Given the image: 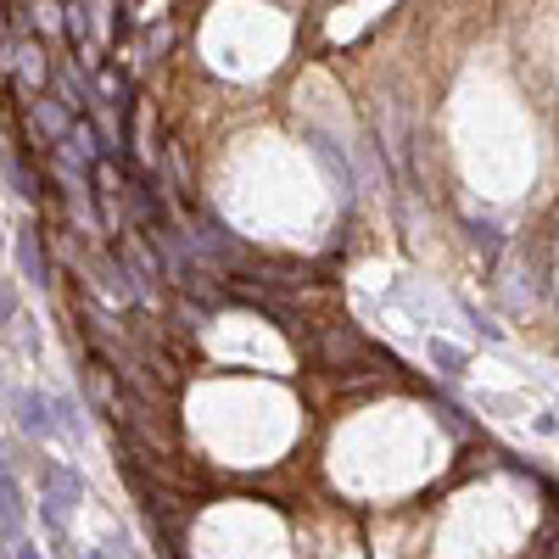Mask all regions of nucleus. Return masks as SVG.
Returning <instances> with one entry per match:
<instances>
[{
    "mask_svg": "<svg viewBox=\"0 0 559 559\" xmlns=\"http://www.w3.org/2000/svg\"><path fill=\"white\" fill-rule=\"evenodd\" d=\"M57 419H62V431H68V437H84V414H79L68 397H57Z\"/></svg>",
    "mask_w": 559,
    "mask_h": 559,
    "instance_id": "4468645a",
    "label": "nucleus"
},
{
    "mask_svg": "<svg viewBox=\"0 0 559 559\" xmlns=\"http://www.w3.org/2000/svg\"><path fill=\"white\" fill-rule=\"evenodd\" d=\"M17 426L28 437H57L62 431V419H57V397H45V392H17Z\"/></svg>",
    "mask_w": 559,
    "mask_h": 559,
    "instance_id": "39448f33",
    "label": "nucleus"
},
{
    "mask_svg": "<svg viewBox=\"0 0 559 559\" xmlns=\"http://www.w3.org/2000/svg\"><path fill=\"white\" fill-rule=\"evenodd\" d=\"M0 247H7V236H0Z\"/></svg>",
    "mask_w": 559,
    "mask_h": 559,
    "instance_id": "aec40b11",
    "label": "nucleus"
},
{
    "mask_svg": "<svg viewBox=\"0 0 559 559\" xmlns=\"http://www.w3.org/2000/svg\"><path fill=\"white\" fill-rule=\"evenodd\" d=\"M313 353H319L324 369H358V364H376V358H381L376 347L353 331V324H324L319 342H313Z\"/></svg>",
    "mask_w": 559,
    "mask_h": 559,
    "instance_id": "f03ea898",
    "label": "nucleus"
},
{
    "mask_svg": "<svg viewBox=\"0 0 559 559\" xmlns=\"http://www.w3.org/2000/svg\"><path fill=\"white\" fill-rule=\"evenodd\" d=\"M79 559H107V554H96V548H90V554H79Z\"/></svg>",
    "mask_w": 559,
    "mask_h": 559,
    "instance_id": "6ab92c4d",
    "label": "nucleus"
},
{
    "mask_svg": "<svg viewBox=\"0 0 559 559\" xmlns=\"http://www.w3.org/2000/svg\"><path fill=\"white\" fill-rule=\"evenodd\" d=\"M28 23H34L39 34H57V28H68V7H62V0H34Z\"/></svg>",
    "mask_w": 559,
    "mask_h": 559,
    "instance_id": "1a4fd4ad",
    "label": "nucleus"
},
{
    "mask_svg": "<svg viewBox=\"0 0 559 559\" xmlns=\"http://www.w3.org/2000/svg\"><path fill=\"white\" fill-rule=\"evenodd\" d=\"M12 68H17V84L34 90V96H39V84L51 79V68H45V45H39V39H12Z\"/></svg>",
    "mask_w": 559,
    "mask_h": 559,
    "instance_id": "0eeeda50",
    "label": "nucleus"
},
{
    "mask_svg": "<svg viewBox=\"0 0 559 559\" xmlns=\"http://www.w3.org/2000/svg\"><path fill=\"white\" fill-rule=\"evenodd\" d=\"M68 39L79 45L84 57H96V51H90V7H79V0L68 7Z\"/></svg>",
    "mask_w": 559,
    "mask_h": 559,
    "instance_id": "ddd939ff",
    "label": "nucleus"
},
{
    "mask_svg": "<svg viewBox=\"0 0 559 559\" xmlns=\"http://www.w3.org/2000/svg\"><path fill=\"white\" fill-rule=\"evenodd\" d=\"M431 364L442 369V376H464V364H471V358H464V347H453V342H442V336H431Z\"/></svg>",
    "mask_w": 559,
    "mask_h": 559,
    "instance_id": "9b49d317",
    "label": "nucleus"
},
{
    "mask_svg": "<svg viewBox=\"0 0 559 559\" xmlns=\"http://www.w3.org/2000/svg\"><path fill=\"white\" fill-rule=\"evenodd\" d=\"M0 324H17V292L0 280Z\"/></svg>",
    "mask_w": 559,
    "mask_h": 559,
    "instance_id": "dca6fc26",
    "label": "nucleus"
},
{
    "mask_svg": "<svg viewBox=\"0 0 559 559\" xmlns=\"http://www.w3.org/2000/svg\"><path fill=\"white\" fill-rule=\"evenodd\" d=\"M302 134H308V146H313V157H319L324 168H331V179H336V197H342V202L353 207V197H358V174H353V163L342 157V146H336V140L324 134V129H313V123H308Z\"/></svg>",
    "mask_w": 559,
    "mask_h": 559,
    "instance_id": "7ed1b4c3",
    "label": "nucleus"
},
{
    "mask_svg": "<svg viewBox=\"0 0 559 559\" xmlns=\"http://www.w3.org/2000/svg\"><path fill=\"white\" fill-rule=\"evenodd\" d=\"M23 521H28V503H23V487L17 476L0 464V543H17L23 537Z\"/></svg>",
    "mask_w": 559,
    "mask_h": 559,
    "instance_id": "423d86ee",
    "label": "nucleus"
},
{
    "mask_svg": "<svg viewBox=\"0 0 559 559\" xmlns=\"http://www.w3.org/2000/svg\"><path fill=\"white\" fill-rule=\"evenodd\" d=\"M17 269H23V280H34V286H51V252H45V236H39L34 218L17 224Z\"/></svg>",
    "mask_w": 559,
    "mask_h": 559,
    "instance_id": "20e7f679",
    "label": "nucleus"
},
{
    "mask_svg": "<svg viewBox=\"0 0 559 559\" xmlns=\"http://www.w3.org/2000/svg\"><path fill=\"white\" fill-rule=\"evenodd\" d=\"M12 559H39V548H34L28 537H17V543H12Z\"/></svg>",
    "mask_w": 559,
    "mask_h": 559,
    "instance_id": "a211bd4d",
    "label": "nucleus"
},
{
    "mask_svg": "<svg viewBox=\"0 0 559 559\" xmlns=\"http://www.w3.org/2000/svg\"><path fill=\"white\" fill-rule=\"evenodd\" d=\"M471 247H476L487 263H498V252H503V236H498V224H492V218H471Z\"/></svg>",
    "mask_w": 559,
    "mask_h": 559,
    "instance_id": "9d476101",
    "label": "nucleus"
},
{
    "mask_svg": "<svg viewBox=\"0 0 559 559\" xmlns=\"http://www.w3.org/2000/svg\"><path fill=\"white\" fill-rule=\"evenodd\" d=\"M28 118H34V129L51 140V146H62L68 129H73V112H68L62 102H51V96H34V102H28Z\"/></svg>",
    "mask_w": 559,
    "mask_h": 559,
    "instance_id": "6e6552de",
    "label": "nucleus"
},
{
    "mask_svg": "<svg viewBox=\"0 0 559 559\" xmlns=\"http://www.w3.org/2000/svg\"><path fill=\"white\" fill-rule=\"evenodd\" d=\"M0 68H12V39H7V12H0Z\"/></svg>",
    "mask_w": 559,
    "mask_h": 559,
    "instance_id": "f3484780",
    "label": "nucleus"
},
{
    "mask_svg": "<svg viewBox=\"0 0 559 559\" xmlns=\"http://www.w3.org/2000/svg\"><path fill=\"white\" fill-rule=\"evenodd\" d=\"M7 179H12V191H17V197H39V174H34L17 152H7Z\"/></svg>",
    "mask_w": 559,
    "mask_h": 559,
    "instance_id": "f8f14e48",
    "label": "nucleus"
},
{
    "mask_svg": "<svg viewBox=\"0 0 559 559\" xmlns=\"http://www.w3.org/2000/svg\"><path fill=\"white\" fill-rule=\"evenodd\" d=\"M464 319H471V324H476V331H481L487 342H503V331H498V324H492V319H487L481 308H471V302H464Z\"/></svg>",
    "mask_w": 559,
    "mask_h": 559,
    "instance_id": "2eb2a0df",
    "label": "nucleus"
},
{
    "mask_svg": "<svg viewBox=\"0 0 559 559\" xmlns=\"http://www.w3.org/2000/svg\"><path fill=\"white\" fill-rule=\"evenodd\" d=\"M39 492H45V526H51V537H62L68 532V515L79 509V498H84V481H79V471H68V464H57V459H45L39 464Z\"/></svg>",
    "mask_w": 559,
    "mask_h": 559,
    "instance_id": "f257e3e1",
    "label": "nucleus"
}]
</instances>
